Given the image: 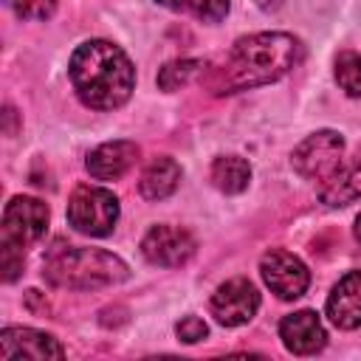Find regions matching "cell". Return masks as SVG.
Returning a JSON list of instances; mask_svg holds the SVG:
<instances>
[{
    "mask_svg": "<svg viewBox=\"0 0 361 361\" xmlns=\"http://www.w3.org/2000/svg\"><path fill=\"white\" fill-rule=\"evenodd\" d=\"M305 56V45L285 31H259L240 37L226 59L212 68L209 73V90L223 96V93H240L251 87L271 85L290 73Z\"/></svg>",
    "mask_w": 361,
    "mask_h": 361,
    "instance_id": "1",
    "label": "cell"
},
{
    "mask_svg": "<svg viewBox=\"0 0 361 361\" xmlns=\"http://www.w3.org/2000/svg\"><path fill=\"white\" fill-rule=\"evenodd\" d=\"M68 76L79 102L90 110H116L135 87V68L130 56L107 39L82 42L71 54Z\"/></svg>",
    "mask_w": 361,
    "mask_h": 361,
    "instance_id": "2",
    "label": "cell"
},
{
    "mask_svg": "<svg viewBox=\"0 0 361 361\" xmlns=\"http://www.w3.org/2000/svg\"><path fill=\"white\" fill-rule=\"evenodd\" d=\"M130 276L121 257L104 248H82L56 243L42 259V279L62 290H99L118 285Z\"/></svg>",
    "mask_w": 361,
    "mask_h": 361,
    "instance_id": "3",
    "label": "cell"
},
{
    "mask_svg": "<svg viewBox=\"0 0 361 361\" xmlns=\"http://www.w3.org/2000/svg\"><path fill=\"white\" fill-rule=\"evenodd\" d=\"M48 228V206L28 195H14L3 209L0 223V268L3 279L14 282L25 262V248Z\"/></svg>",
    "mask_w": 361,
    "mask_h": 361,
    "instance_id": "4",
    "label": "cell"
},
{
    "mask_svg": "<svg viewBox=\"0 0 361 361\" xmlns=\"http://www.w3.org/2000/svg\"><path fill=\"white\" fill-rule=\"evenodd\" d=\"M68 226L87 237H107L118 220V197L104 186L82 183L68 200Z\"/></svg>",
    "mask_w": 361,
    "mask_h": 361,
    "instance_id": "5",
    "label": "cell"
},
{
    "mask_svg": "<svg viewBox=\"0 0 361 361\" xmlns=\"http://www.w3.org/2000/svg\"><path fill=\"white\" fill-rule=\"evenodd\" d=\"M344 161V138L336 130H319L293 149V169L305 180H324Z\"/></svg>",
    "mask_w": 361,
    "mask_h": 361,
    "instance_id": "6",
    "label": "cell"
},
{
    "mask_svg": "<svg viewBox=\"0 0 361 361\" xmlns=\"http://www.w3.org/2000/svg\"><path fill=\"white\" fill-rule=\"evenodd\" d=\"M259 274H262L265 285L271 288V293H276L285 302L299 299L307 290V285H310L307 265L296 254H290L285 248H271L268 254H262Z\"/></svg>",
    "mask_w": 361,
    "mask_h": 361,
    "instance_id": "7",
    "label": "cell"
},
{
    "mask_svg": "<svg viewBox=\"0 0 361 361\" xmlns=\"http://www.w3.org/2000/svg\"><path fill=\"white\" fill-rule=\"evenodd\" d=\"M209 307H212V316L223 327H240V324H248L257 316V310H259V293L251 285V279L234 276V279L223 282L212 293Z\"/></svg>",
    "mask_w": 361,
    "mask_h": 361,
    "instance_id": "8",
    "label": "cell"
},
{
    "mask_svg": "<svg viewBox=\"0 0 361 361\" xmlns=\"http://www.w3.org/2000/svg\"><path fill=\"white\" fill-rule=\"evenodd\" d=\"M195 237L186 228L178 226H152L141 240V254L152 265L175 268L192 259L195 254Z\"/></svg>",
    "mask_w": 361,
    "mask_h": 361,
    "instance_id": "9",
    "label": "cell"
},
{
    "mask_svg": "<svg viewBox=\"0 0 361 361\" xmlns=\"http://www.w3.org/2000/svg\"><path fill=\"white\" fill-rule=\"evenodd\" d=\"M279 338L293 355H313L327 344V333L316 310H296L279 322Z\"/></svg>",
    "mask_w": 361,
    "mask_h": 361,
    "instance_id": "10",
    "label": "cell"
},
{
    "mask_svg": "<svg viewBox=\"0 0 361 361\" xmlns=\"http://www.w3.org/2000/svg\"><path fill=\"white\" fill-rule=\"evenodd\" d=\"M0 358H65L62 344L34 327H3L0 333Z\"/></svg>",
    "mask_w": 361,
    "mask_h": 361,
    "instance_id": "11",
    "label": "cell"
},
{
    "mask_svg": "<svg viewBox=\"0 0 361 361\" xmlns=\"http://www.w3.org/2000/svg\"><path fill=\"white\" fill-rule=\"evenodd\" d=\"M327 319L338 330L361 327V268L347 271L327 296Z\"/></svg>",
    "mask_w": 361,
    "mask_h": 361,
    "instance_id": "12",
    "label": "cell"
},
{
    "mask_svg": "<svg viewBox=\"0 0 361 361\" xmlns=\"http://www.w3.org/2000/svg\"><path fill=\"white\" fill-rule=\"evenodd\" d=\"M135 158H138V147L133 141L118 138V141L99 144L87 155L85 166H87L90 178H96V180H118L121 175H127V169L135 164Z\"/></svg>",
    "mask_w": 361,
    "mask_h": 361,
    "instance_id": "13",
    "label": "cell"
},
{
    "mask_svg": "<svg viewBox=\"0 0 361 361\" xmlns=\"http://www.w3.org/2000/svg\"><path fill=\"white\" fill-rule=\"evenodd\" d=\"M361 197V152L353 161H341L330 178L322 180L319 186V200L330 209L347 206Z\"/></svg>",
    "mask_w": 361,
    "mask_h": 361,
    "instance_id": "14",
    "label": "cell"
},
{
    "mask_svg": "<svg viewBox=\"0 0 361 361\" xmlns=\"http://www.w3.org/2000/svg\"><path fill=\"white\" fill-rule=\"evenodd\" d=\"M178 183H180V166L172 158L161 155V158H152L149 166L144 169L138 180V192L144 200H164L178 189Z\"/></svg>",
    "mask_w": 361,
    "mask_h": 361,
    "instance_id": "15",
    "label": "cell"
},
{
    "mask_svg": "<svg viewBox=\"0 0 361 361\" xmlns=\"http://www.w3.org/2000/svg\"><path fill=\"white\" fill-rule=\"evenodd\" d=\"M251 180V166L245 158L240 155H223V158H214L212 164V183L226 192V195H237L248 186Z\"/></svg>",
    "mask_w": 361,
    "mask_h": 361,
    "instance_id": "16",
    "label": "cell"
},
{
    "mask_svg": "<svg viewBox=\"0 0 361 361\" xmlns=\"http://www.w3.org/2000/svg\"><path fill=\"white\" fill-rule=\"evenodd\" d=\"M172 11H180V14H192L197 17L200 23H220L226 14H228V0H155Z\"/></svg>",
    "mask_w": 361,
    "mask_h": 361,
    "instance_id": "17",
    "label": "cell"
},
{
    "mask_svg": "<svg viewBox=\"0 0 361 361\" xmlns=\"http://www.w3.org/2000/svg\"><path fill=\"white\" fill-rule=\"evenodd\" d=\"M203 62L200 59H172L158 71V87L161 90H178L183 85H189L197 73H203Z\"/></svg>",
    "mask_w": 361,
    "mask_h": 361,
    "instance_id": "18",
    "label": "cell"
},
{
    "mask_svg": "<svg viewBox=\"0 0 361 361\" xmlns=\"http://www.w3.org/2000/svg\"><path fill=\"white\" fill-rule=\"evenodd\" d=\"M333 73H336L338 87L347 96H353V99L361 96V56L355 51H341L336 56V71Z\"/></svg>",
    "mask_w": 361,
    "mask_h": 361,
    "instance_id": "19",
    "label": "cell"
},
{
    "mask_svg": "<svg viewBox=\"0 0 361 361\" xmlns=\"http://www.w3.org/2000/svg\"><path fill=\"white\" fill-rule=\"evenodd\" d=\"M17 17L23 20H45L54 14L56 8V0H6Z\"/></svg>",
    "mask_w": 361,
    "mask_h": 361,
    "instance_id": "20",
    "label": "cell"
},
{
    "mask_svg": "<svg viewBox=\"0 0 361 361\" xmlns=\"http://www.w3.org/2000/svg\"><path fill=\"white\" fill-rule=\"evenodd\" d=\"M175 333H178V338H180V341L195 344V341H200V338H206V336H209V327H206V322H203V319H197V316H186V319H180V322H178Z\"/></svg>",
    "mask_w": 361,
    "mask_h": 361,
    "instance_id": "21",
    "label": "cell"
},
{
    "mask_svg": "<svg viewBox=\"0 0 361 361\" xmlns=\"http://www.w3.org/2000/svg\"><path fill=\"white\" fill-rule=\"evenodd\" d=\"M254 3H257L262 11H276V8L282 6V0H254Z\"/></svg>",
    "mask_w": 361,
    "mask_h": 361,
    "instance_id": "22",
    "label": "cell"
},
{
    "mask_svg": "<svg viewBox=\"0 0 361 361\" xmlns=\"http://www.w3.org/2000/svg\"><path fill=\"white\" fill-rule=\"evenodd\" d=\"M353 234H355V243L361 245V214L355 217V226H353Z\"/></svg>",
    "mask_w": 361,
    "mask_h": 361,
    "instance_id": "23",
    "label": "cell"
}]
</instances>
